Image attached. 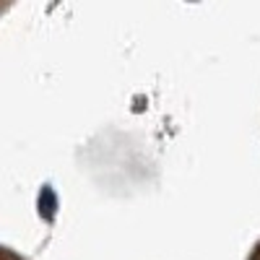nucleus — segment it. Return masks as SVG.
I'll list each match as a JSON object with an SVG mask.
<instances>
[{
    "mask_svg": "<svg viewBox=\"0 0 260 260\" xmlns=\"http://www.w3.org/2000/svg\"><path fill=\"white\" fill-rule=\"evenodd\" d=\"M37 206H39V216H42V219H47V221L55 219V213H57V195H55V190L50 185H45L39 190Z\"/></svg>",
    "mask_w": 260,
    "mask_h": 260,
    "instance_id": "nucleus-1",
    "label": "nucleus"
}]
</instances>
